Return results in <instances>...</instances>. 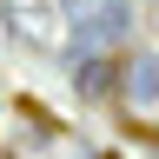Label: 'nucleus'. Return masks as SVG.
<instances>
[{
  "label": "nucleus",
  "instance_id": "obj_1",
  "mask_svg": "<svg viewBox=\"0 0 159 159\" xmlns=\"http://www.w3.org/2000/svg\"><path fill=\"white\" fill-rule=\"evenodd\" d=\"M0 20L13 27V40H27V47L40 53H53V47H66V0H7L0 7Z\"/></svg>",
  "mask_w": 159,
  "mask_h": 159
},
{
  "label": "nucleus",
  "instance_id": "obj_2",
  "mask_svg": "<svg viewBox=\"0 0 159 159\" xmlns=\"http://www.w3.org/2000/svg\"><path fill=\"white\" fill-rule=\"evenodd\" d=\"M119 93L133 106H159V53H133L119 66Z\"/></svg>",
  "mask_w": 159,
  "mask_h": 159
},
{
  "label": "nucleus",
  "instance_id": "obj_3",
  "mask_svg": "<svg viewBox=\"0 0 159 159\" xmlns=\"http://www.w3.org/2000/svg\"><path fill=\"white\" fill-rule=\"evenodd\" d=\"M73 86H80V99H106V93L119 86V66H113L106 53H86V60L73 66Z\"/></svg>",
  "mask_w": 159,
  "mask_h": 159
},
{
  "label": "nucleus",
  "instance_id": "obj_4",
  "mask_svg": "<svg viewBox=\"0 0 159 159\" xmlns=\"http://www.w3.org/2000/svg\"><path fill=\"white\" fill-rule=\"evenodd\" d=\"M119 33H126V7H119V0H106V7H93L80 20V40H86V47H113Z\"/></svg>",
  "mask_w": 159,
  "mask_h": 159
},
{
  "label": "nucleus",
  "instance_id": "obj_5",
  "mask_svg": "<svg viewBox=\"0 0 159 159\" xmlns=\"http://www.w3.org/2000/svg\"><path fill=\"white\" fill-rule=\"evenodd\" d=\"M0 159H7V152H0Z\"/></svg>",
  "mask_w": 159,
  "mask_h": 159
}]
</instances>
